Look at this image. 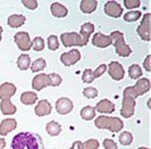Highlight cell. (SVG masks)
<instances>
[{
    "mask_svg": "<svg viewBox=\"0 0 151 149\" xmlns=\"http://www.w3.org/2000/svg\"><path fill=\"white\" fill-rule=\"evenodd\" d=\"M12 149H45V145L38 133L21 132L13 138Z\"/></svg>",
    "mask_w": 151,
    "mask_h": 149,
    "instance_id": "1",
    "label": "cell"
},
{
    "mask_svg": "<svg viewBox=\"0 0 151 149\" xmlns=\"http://www.w3.org/2000/svg\"><path fill=\"white\" fill-rule=\"evenodd\" d=\"M94 125L98 129H107V130L115 132V133L122 131V129L124 127L121 119L109 117V116H105V115H101V116L97 117L96 122H94Z\"/></svg>",
    "mask_w": 151,
    "mask_h": 149,
    "instance_id": "2",
    "label": "cell"
},
{
    "mask_svg": "<svg viewBox=\"0 0 151 149\" xmlns=\"http://www.w3.org/2000/svg\"><path fill=\"white\" fill-rule=\"evenodd\" d=\"M110 40H111V45L115 46V50L116 54L121 57H129L132 54V49L129 48V46L125 43L124 40V34L119 32V31H114L111 32V34L109 35Z\"/></svg>",
    "mask_w": 151,
    "mask_h": 149,
    "instance_id": "3",
    "label": "cell"
},
{
    "mask_svg": "<svg viewBox=\"0 0 151 149\" xmlns=\"http://www.w3.org/2000/svg\"><path fill=\"white\" fill-rule=\"evenodd\" d=\"M60 40L63 42V45L65 47H84L83 41H82V38L80 35V33H76V32H66V33H63L60 35Z\"/></svg>",
    "mask_w": 151,
    "mask_h": 149,
    "instance_id": "4",
    "label": "cell"
},
{
    "mask_svg": "<svg viewBox=\"0 0 151 149\" xmlns=\"http://www.w3.org/2000/svg\"><path fill=\"white\" fill-rule=\"evenodd\" d=\"M150 22H151V15L149 13H147L143 16L142 23L137 27V33H139V35L142 38V40H144V41H149L150 40V37H151Z\"/></svg>",
    "mask_w": 151,
    "mask_h": 149,
    "instance_id": "5",
    "label": "cell"
},
{
    "mask_svg": "<svg viewBox=\"0 0 151 149\" xmlns=\"http://www.w3.org/2000/svg\"><path fill=\"white\" fill-rule=\"evenodd\" d=\"M16 45L22 51H29L31 49V39L27 32H17L14 37Z\"/></svg>",
    "mask_w": 151,
    "mask_h": 149,
    "instance_id": "6",
    "label": "cell"
},
{
    "mask_svg": "<svg viewBox=\"0 0 151 149\" xmlns=\"http://www.w3.org/2000/svg\"><path fill=\"white\" fill-rule=\"evenodd\" d=\"M80 59H81V54L78 49H72L67 52H64L60 56V61L67 67L76 64Z\"/></svg>",
    "mask_w": 151,
    "mask_h": 149,
    "instance_id": "7",
    "label": "cell"
},
{
    "mask_svg": "<svg viewBox=\"0 0 151 149\" xmlns=\"http://www.w3.org/2000/svg\"><path fill=\"white\" fill-rule=\"evenodd\" d=\"M107 67H108V73L114 80L121 81L122 79L125 76L124 67L122 66V64H119L118 61H111Z\"/></svg>",
    "mask_w": 151,
    "mask_h": 149,
    "instance_id": "8",
    "label": "cell"
},
{
    "mask_svg": "<svg viewBox=\"0 0 151 149\" xmlns=\"http://www.w3.org/2000/svg\"><path fill=\"white\" fill-rule=\"evenodd\" d=\"M73 107H74L73 101L66 97L59 98L56 101V109H57V113L60 115H66L68 113H70L73 111Z\"/></svg>",
    "mask_w": 151,
    "mask_h": 149,
    "instance_id": "9",
    "label": "cell"
},
{
    "mask_svg": "<svg viewBox=\"0 0 151 149\" xmlns=\"http://www.w3.org/2000/svg\"><path fill=\"white\" fill-rule=\"evenodd\" d=\"M105 13L110 17L118 18L123 14V8L117 1H107L105 4Z\"/></svg>",
    "mask_w": 151,
    "mask_h": 149,
    "instance_id": "10",
    "label": "cell"
},
{
    "mask_svg": "<svg viewBox=\"0 0 151 149\" xmlns=\"http://www.w3.org/2000/svg\"><path fill=\"white\" fill-rule=\"evenodd\" d=\"M135 109V99L133 98H123V105H122L121 114L125 119H129L133 116Z\"/></svg>",
    "mask_w": 151,
    "mask_h": 149,
    "instance_id": "11",
    "label": "cell"
},
{
    "mask_svg": "<svg viewBox=\"0 0 151 149\" xmlns=\"http://www.w3.org/2000/svg\"><path fill=\"white\" fill-rule=\"evenodd\" d=\"M49 75L47 74H38L37 76L33 77V81H32V87L33 89L37 90V91H41L42 89H45L47 87H49Z\"/></svg>",
    "mask_w": 151,
    "mask_h": 149,
    "instance_id": "12",
    "label": "cell"
},
{
    "mask_svg": "<svg viewBox=\"0 0 151 149\" xmlns=\"http://www.w3.org/2000/svg\"><path fill=\"white\" fill-rule=\"evenodd\" d=\"M92 45L98 47V48H106L111 45V40H110L109 35H105V34L98 32L92 38Z\"/></svg>",
    "mask_w": 151,
    "mask_h": 149,
    "instance_id": "13",
    "label": "cell"
},
{
    "mask_svg": "<svg viewBox=\"0 0 151 149\" xmlns=\"http://www.w3.org/2000/svg\"><path fill=\"white\" fill-rule=\"evenodd\" d=\"M16 92V87L13 83H2L0 85V99H10L15 95Z\"/></svg>",
    "mask_w": 151,
    "mask_h": 149,
    "instance_id": "14",
    "label": "cell"
},
{
    "mask_svg": "<svg viewBox=\"0 0 151 149\" xmlns=\"http://www.w3.org/2000/svg\"><path fill=\"white\" fill-rule=\"evenodd\" d=\"M150 87H151L150 80L147 79V77H142V79H140V80L136 82V84L133 88L135 90L137 96H142V95L147 93V92L150 90Z\"/></svg>",
    "mask_w": 151,
    "mask_h": 149,
    "instance_id": "15",
    "label": "cell"
},
{
    "mask_svg": "<svg viewBox=\"0 0 151 149\" xmlns=\"http://www.w3.org/2000/svg\"><path fill=\"white\" fill-rule=\"evenodd\" d=\"M51 104L47 100V99H42L39 101V104L37 105L34 112L38 116H47L51 113Z\"/></svg>",
    "mask_w": 151,
    "mask_h": 149,
    "instance_id": "16",
    "label": "cell"
},
{
    "mask_svg": "<svg viewBox=\"0 0 151 149\" xmlns=\"http://www.w3.org/2000/svg\"><path fill=\"white\" fill-rule=\"evenodd\" d=\"M17 127V122L14 119H7L1 121L0 124V135H6L10 133L12 131H14Z\"/></svg>",
    "mask_w": 151,
    "mask_h": 149,
    "instance_id": "17",
    "label": "cell"
},
{
    "mask_svg": "<svg viewBox=\"0 0 151 149\" xmlns=\"http://www.w3.org/2000/svg\"><path fill=\"white\" fill-rule=\"evenodd\" d=\"M96 111L99 113H106V114H110V113L115 112V104H113L110 100L108 99H102L100 100L97 106L94 107Z\"/></svg>",
    "mask_w": 151,
    "mask_h": 149,
    "instance_id": "18",
    "label": "cell"
},
{
    "mask_svg": "<svg viewBox=\"0 0 151 149\" xmlns=\"http://www.w3.org/2000/svg\"><path fill=\"white\" fill-rule=\"evenodd\" d=\"M93 32H94V25L92 23H84L83 25L81 26L80 35L82 38V41H83L84 46H86L88 41H89V38H90V35Z\"/></svg>",
    "mask_w": 151,
    "mask_h": 149,
    "instance_id": "19",
    "label": "cell"
},
{
    "mask_svg": "<svg viewBox=\"0 0 151 149\" xmlns=\"http://www.w3.org/2000/svg\"><path fill=\"white\" fill-rule=\"evenodd\" d=\"M0 109L4 115H13L17 111L16 106L10 101V99H2L0 104Z\"/></svg>",
    "mask_w": 151,
    "mask_h": 149,
    "instance_id": "20",
    "label": "cell"
},
{
    "mask_svg": "<svg viewBox=\"0 0 151 149\" xmlns=\"http://www.w3.org/2000/svg\"><path fill=\"white\" fill-rule=\"evenodd\" d=\"M50 10L51 14L55 17H65L68 14V9L64 5H61L59 2H53L50 6Z\"/></svg>",
    "mask_w": 151,
    "mask_h": 149,
    "instance_id": "21",
    "label": "cell"
},
{
    "mask_svg": "<svg viewBox=\"0 0 151 149\" xmlns=\"http://www.w3.org/2000/svg\"><path fill=\"white\" fill-rule=\"evenodd\" d=\"M98 7V1L97 0H82L80 8L84 14H91L93 13Z\"/></svg>",
    "mask_w": 151,
    "mask_h": 149,
    "instance_id": "22",
    "label": "cell"
},
{
    "mask_svg": "<svg viewBox=\"0 0 151 149\" xmlns=\"http://www.w3.org/2000/svg\"><path fill=\"white\" fill-rule=\"evenodd\" d=\"M25 21H26V18L24 15H12L8 17L7 23L10 27L17 29V27H21L22 25H24Z\"/></svg>",
    "mask_w": 151,
    "mask_h": 149,
    "instance_id": "23",
    "label": "cell"
},
{
    "mask_svg": "<svg viewBox=\"0 0 151 149\" xmlns=\"http://www.w3.org/2000/svg\"><path fill=\"white\" fill-rule=\"evenodd\" d=\"M38 100V95L32 91H26L21 95V101L24 105H33Z\"/></svg>",
    "mask_w": 151,
    "mask_h": 149,
    "instance_id": "24",
    "label": "cell"
},
{
    "mask_svg": "<svg viewBox=\"0 0 151 149\" xmlns=\"http://www.w3.org/2000/svg\"><path fill=\"white\" fill-rule=\"evenodd\" d=\"M45 130H47V132H48L49 135H51V137H57L58 134L60 133L61 127L59 123H57V122H55V121H51V122H49V123L47 124Z\"/></svg>",
    "mask_w": 151,
    "mask_h": 149,
    "instance_id": "25",
    "label": "cell"
},
{
    "mask_svg": "<svg viewBox=\"0 0 151 149\" xmlns=\"http://www.w3.org/2000/svg\"><path fill=\"white\" fill-rule=\"evenodd\" d=\"M81 117L85 121H91L92 119H94L96 116V108L92 106H85L81 109Z\"/></svg>",
    "mask_w": 151,
    "mask_h": 149,
    "instance_id": "26",
    "label": "cell"
},
{
    "mask_svg": "<svg viewBox=\"0 0 151 149\" xmlns=\"http://www.w3.org/2000/svg\"><path fill=\"white\" fill-rule=\"evenodd\" d=\"M17 66L21 71H26L31 66V59L29 55H21L17 59Z\"/></svg>",
    "mask_w": 151,
    "mask_h": 149,
    "instance_id": "27",
    "label": "cell"
},
{
    "mask_svg": "<svg viewBox=\"0 0 151 149\" xmlns=\"http://www.w3.org/2000/svg\"><path fill=\"white\" fill-rule=\"evenodd\" d=\"M129 74L131 79L136 80V79H139L140 76H142V68L139 66V65H136V64L131 65L129 68Z\"/></svg>",
    "mask_w": 151,
    "mask_h": 149,
    "instance_id": "28",
    "label": "cell"
},
{
    "mask_svg": "<svg viewBox=\"0 0 151 149\" xmlns=\"http://www.w3.org/2000/svg\"><path fill=\"white\" fill-rule=\"evenodd\" d=\"M45 65H47L45 60L43 59V58H39V59L34 60V61L32 63V65H31L30 68L32 72L37 73V72H40V71H42L43 68H45Z\"/></svg>",
    "mask_w": 151,
    "mask_h": 149,
    "instance_id": "29",
    "label": "cell"
},
{
    "mask_svg": "<svg viewBox=\"0 0 151 149\" xmlns=\"http://www.w3.org/2000/svg\"><path fill=\"white\" fill-rule=\"evenodd\" d=\"M142 16V13L139 10H131L124 15V21L125 22H136L140 17Z\"/></svg>",
    "mask_w": 151,
    "mask_h": 149,
    "instance_id": "30",
    "label": "cell"
},
{
    "mask_svg": "<svg viewBox=\"0 0 151 149\" xmlns=\"http://www.w3.org/2000/svg\"><path fill=\"white\" fill-rule=\"evenodd\" d=\"M31 48H33L35 51H42L45 49V41L41 37H37L31 42Z\"/></svg>",
    "mask_w": 151,
    "mask_h": 149,
    "instance_id": "31",
    "label": "cell"
},
{
    "mask_svg": "<svg viewBox=\"0 0 151 149\" xmlns=\"http://www.w3.org/2000/svg\"><path fill=\"white\" fill-rule=\"evenodd\" d=\"M133 141V135L129 133V132H122L119 135V142H121L123 146H129Z\"/></svg>",
    "mask_w": 151,
    "mask_h": 149,
    "instance_id": "32",
    "label": "cell"
},
{
    "mask_svg": "<svg viewBox=\"0 0 151 149\" xmlns=\"http://www.w3.org/2000/svg\"><path fill=\"white\" fill-rule=\"evenodd\" d=\"M48 47L52 51L57 50L59 48V40H58V38L56 37V35H50V37L48 38Z\"/></svg>",
    "mask_w": 151,
    "mask_h": 149,
    "instance_id": "33",
    "label": "cell"
},
{
    "mask_svg": "<svg viewBox=\"0 0 151 149\" xmlns=\"http://www.w3.org/2000/svg\"><path fill=\"white\" fill-rule=\"evenodd\" d=\"M93 80H94V76H93V71H92V69H90V68H86V69L83 72V74H82V81H83L84 83L90 84V83L93 82Z\"/></svg>",
    "mask_w": 151,
    "mask_h": 149,
    "instance_id": "34",
    "label": "cell"
},
{
    "mask_svg": "<svg viewBox=\"0 0 151 149\" xmlns=\"http://www.w3.org/2000/svg\"><path fill=\"white\" fill-rule=\"evenodd\" d=\"M49 82H50L49 85H51V87H58L61 83V76L57 73H51L49 75Z\"/></svg>",
    "mask_w": 151,
    "mask_h": 149,
    "instance_id": "35",
    "label": "cell"
},
{
    "mask_svg": "<svg viewBox=\"0 0 151 149\" xmlns=\"http://www.w3.org/2000/svg\"><path fill=\"white\" fill-rule=\"evenodd\" d=\"M83 96L89 99H93L98 96V90L96 88H92V87H89V88H85L83 90Z\"/></svg>",
    "mask_w": 151,
    "mask_h": 149,
    "instance_id": "36",
    "label": "cell"
},
{
    "mask_svg": "<svg viewBox=\"0 0 151 149\" xmlns=\"http://www.w3.org/2000/svg\"><path fill=\"white\" fill-rule=\"evenodd\" d=\"M99 148V141L96 139H90L88 141L82 143V149H98Z\"/></svg>",
    "mask_w": 151,
    "mask_h": 149,
    "instance_id": "37",
    "label": "cell"
},
{
    "mask_svg": "<svg viewBox=\"0 0 151 149\" xmlns=\"http://www.w3.org/2000/svg\"><path fill=\"white\" fill-rule=\"evenodd\" d=\"M123 96H124V98H133V99H135V98L139 97V96L136 95L135 90H134L133 87H127L126 89L124 90Z\"/></svg>",
    "mask_w": 151,
    "mask_h": 149,
    "instance_id": "38",
    "label": "cell"
},
{
    "mask_svg": "<svg viewBox=\"0 0 151 149\" xmlns=\"http://www.w3.org/2000/svg\"><path fill=\"white\" fill-rule=\"evenodd\" d=\"M140 5H141L140 0H124V6L129 9L140 7Z\"/></svg>",
    "mask_w": 151,
    "mask_h": 149,
    "instance_id": "39",
    "label": "cell"
},
{
    "mask_svg": "<svg viewBox=\"0 0 151 149\" xmlns=\"http://www.w3.org/2000/svg\"><path fill=\"white\" fill-rule=\"evenodd\" d=\"M106 69H107L106 64H101L99 67H97V69L93 72V76H94V79H96V77H100L101 75L106 72Z\"/></svg>",
    "mask_w": 151,
    "mask_h": 149,
    "instance_id": "40",
    "label": "cell"
},
{
    "mask_svg": "<svg viewBox=\"0 0 151 149\" xmlns=\"http://www.w3.org/2000/svg\"><path fill=\"white\" fill-rule=\"evenodd\" d=\"M22 4L29 9H35L38 7V1L37 0H23Z\"/></svg>",
    "mask_w": 151,
    "mask_h": 149,
    "instance_id": "41",
    "label": "cell"
},
{
    "mask_svg": "<svg viewBox=\"0 0 151 149\" xmlns=\"http://www.w3.org/2000/svg\"><path fill=\"white\" fill-rule=\"evenodd\" d=\"M104 147L105 149H117V145L111 139H106L104 140Z\"/></svg>",
    "mask_w": 151,
    "mask_h": 149,
    "instance_id": "42",
    "label": "cell"
},
{
    "mask_svg": "<svg viewBox=\"0 0 151 149\" xmlns=\"http://www.w3.org/2000/svg\"><path fill=\"white\" fill-rule=\"evenodd\" d=\"M150 60H151V56L150 55H148V56H147V58H145V60H144V67H145V69H147L148 72H150L151 71Z\"/></svg>",
    "mask_w": 151,
    "mask_h": 149,
    "instance_id": "43",
    "label": "cell"
},
{
    "mask_svg": "<svg viewBox=\"0 0 151 149\" xmlns=\"http://www.w3.org/2000/svg\"><path fill=\"white\" fill-rule=\"evenodd\" d=\"M69 149H82V142L80 140H77V141H75L72 145V147Z\"/></svg>",
    "mask_w": 151,
    "mask_h": 149,
    "instance_id": "44",
    "label": "cell"
},
{
    "mask_svg": "<svg viewBox=\"0 0 151 149\" xmlns=\"http://www.w3.org/2000/svg\"><path fill=\"white\" fill-rule=\"evenodd\" d=\"M5 146H6V140L2 139V138H0V149H4Z\"/></svg>",
    "mask_w": 151,
    "mask_h": 149,
    "instance_id": "45",
    "label": "cell"
},
{
    "mask_svg": "<svg viewBox=\"0 0 151 149\" xmlns=\"http://www.w3.org/2000/svg\"><path fill=\"white\" fill-rule=\"evenodd\" d=\"M1 34H2V27L0 26V41H1Z\"/></svg>",
    "mask_w": 151,
    "mask_h": 149,
    "instance_id": "46",
    "label": "cell"
},
{
    "mask_svg": "<svg viewBox=\"0 0 151 149\" xmlns=\"http://www.w3.org/2000/svg\"><path fill=\"white\" fill-rule=\"evenodd\" d=\"M139 149H149V148H147V147H140Z\"/></svg>",
    "mask_w": 151,
    "mask_h": 149,
    "instance_id": "47",
    "label": "cell"
}]
</instances>
